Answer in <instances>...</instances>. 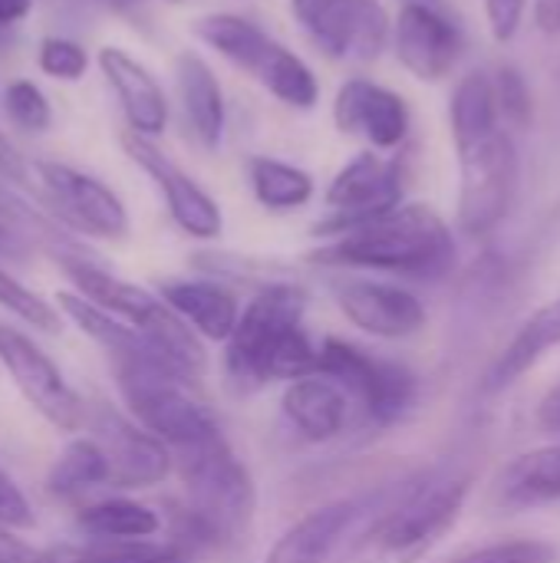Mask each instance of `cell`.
<instances>
[{"label":"cell","mask_w":560,"mask_h":563,"mask_svg":"<svg viewBox=\"0 0 560 563\" xmlns=\"http://www.w3.org/2000/svg\"><path fill=\"white\" fill-rule=\"evenodd\" d=\"M538 422L548 429V432H560V383L545 396L541 409H538Z\"/></svg>","instance_id":"cell-37"},{"label":"cell","mask_w":560,"mask_h":563,"mask_svg":"<svg viewBox=\"0 0 560 563\" xmlns=\"http://www.w3.org/2000/svg\"><path fill=\"white\" fill-rule=\"evenodd\" d=\"M429 3H432V0H429Z\"/></svg>","instance_id":"cell-43"},{"label":"cell","mask_w":560,"mask_h":563,"mask_svg":"<svg viewBox=\"0 0 560 563\" xmlns=\"http://www.w3.org/2000/svg\"><path fill=\"white\" fill-rule=\"evenodd\" d=\"M452 257V231L429 205H396L393 211L343 231L330 247L317 251V261L323 264L396 271L413 277L442 274Z\"/></svg>","instance_id":"cell-3"},{"label":"cell","mask_w":560,"mask_h":563,"mask_svg":"<svg viewBox=\"0 0 560 563\" xmlns=\"http://www.w3.org/2000/svg\"><path fill=\"white\" fill-rule=\"evenodd\" d=\"M558 551L545 541H502L479 548L472 554H462L452 563H554Z\"/></svg>","instance_id":"cell-32"},{"label":"cell","mask_w":560,"mask_h":563,"mask_svg":"<svg viewBox=\"0 0 560 563\" xmlns=\"http://www.w3.org/2000/svg\"><path fill=\"white\" fill-rule=\"evenodd\" d=\"M99 485H109V462L102 449L92 439L69 442V449L56 459L50 472V488L56 495H76V492L99 488Z\"/></svg>","instance_id":"cell-27"},{"label":"cell","mask_w":560,"mask_h":563,"mask_svg":"<svg viewBox=\"0 0 560 563\" xmlns=\"http://www.w3.org/2000/svg\"><path fill=\"white\" fill-rule=\"evenodd\" d=\"M505 495L521 505L560 498V445L518 459L508 472Z\"/></svg>","instance_id":"cell-28"},{"label":"cell","mask_w":560,"mask_h":563,"mask_svg":"<svg viewBox=\"0 0 560 563\" xmlns=\"http://www.w3.org/2000/svg\"><path fill=\"white\" fill-rule=\"evenodd\" d=\"M333 122L343 135H360L373 148H396L409 132L406 99L370 79H347L333 99Z\"/></svg>","instance_id":"cell-18"},{"label":"cell","mask_w":560,"mask_h":563,"mask_svg":"<svg viewBox=\"0 0 560 563\" xmlns=\"http://www.w3.org/2000/svg\"><path fill=\"white\" fill-rule=\"evenodd\" d=\"M320 376L340 383L347 393H353L363 409L376 419V422H393L399 419L416 396V376L383 356H373L353 343L343 340H323L320 356H317V369Z\"/></svg>","instance_id":"cell-9"},{"label":"cell","mask_w":560,"mask_h":563,"mask_svg":"<svg viewBox=\"0 0 560 563\" xmlns=\"http://www.w3.org/2000/svg\"><path fill=\"white\" fill-rule=\"evenodd\" d=\"M525 7H528V0H485L488 26H492V36L498 43H508L518 33Z\"/></svg>","instance_id":"cell-35"},{"label":"cell","mask_w":560,"mask_h":563,"mask_svg":"<svg viewBox=\"0 0 560 563\" xmlns=\"http://www.w3.org/2000/svg\"><path fill=\"white\" fill-rule=\"evenodd\" d=\"M393 46L399 63L422 82H439L452 73L462 36L455 23L429 0H406L393 23Z\"/></svg>","instance_id":"cell-15"},{"label":"cell","mask_w":560,"mask_h":563,"mask_svg":"<svg viewBox=\"0 0 560 563\" xmlns=\"http://www.w3.org/2000/svg\"><path fill=\"white\" fill-rule=\"evenodd\" d=\"M535 20L545 33L560 30V0H535Z\"/></svg>","instance_id":"cell-38"},{"label":"cell","mask_w":560,"mask_h":563,"mask_svg":"<svg viewBox=\"0 0 560 563\" xmlns=\"http://www.w3.org/2000/svg\"><path fill=\"white\" fill-rule=\"evenodd\" d=\"M452 135L459 148V224L469 234L495 231L518 195V145L502 109L498 76L475 69L452 92Z\"/></svg>","instance_id":"cell-1"},{"label":"cell","mask_w":560,"mask_h":563,"mask_svg":"<svg viewBox=\"0 0 560 563\" xmlns=\"http://www.w3.org/2000/svg\"><path fill=\"white\" fill-rule=\"evenodd\" d=\"M284 412L297 432L310 442H330L343 432L350 419L347 389L320 373L300 376L284 393Z\"/></svg>","instance_id":"cell-20"},{"label":"cell","mask_w":560,"mask_h":563,"mask_svg":"<svg viewBox=\"0 0 560 563\" xmlns=\"http://www.w3.org/2000/svg\"><path fill=\"white\" fill-rule=\"evenodd\" d=\"M119 386L135 419L165 445L188 452L221 439L215 416L185 393V376L162 360L119 363Z\"/></svg>","instance_id":"cell-6"},{"label":"cell","mask_w":560,"mask_h":563,"mask_svg":"<svg viewBox=\"0 0 560 563\" xmlns=\"http://www.w3.org/2000/svg\"><path fill=\"white\" fill-rule=\"evenodd\" d=\"M66 274L73 277V284L79 287V294L86 300H92L96 307H102L112 317L135 327L185 379H191L205 369V350H201L198 336L165 300H158L155 294L129 284V280H119L116 274H109L96 264L66 261Z\"/></svg>","instance_id":"cell-5"},{"label":"cell","mask_w":560,"mask_h":563,"mask_svg":"<svg viewBox=\"0 0 560 563\" xmlns=\"http://www.w3.org/2000/svg\"><path fill=\"white\" fill-rule=\"evenodd\" d=\"M56 563H185L178 548H149V544H125V548H112V551H79V554H66Z\"/></svg>","instance_id":"cell-33"},{"label":"cell","mask_w":560,"mask_h":563,"mask_svg":"<svg viewBox=\"0 0 560 563\" xmlns=\"http://www.w3.org/2000/svg\"><path fill=\"white\" fill-rule=\"evenodd\" d=\"M185 488L195 501V515L221 534H234L254 508V488L244 465L234 459L224 439L178 452Z\"/></svg>","instance_id":"cell-7"},{"label":"cell","mask_w":560,"mask_h":563,"mask_svg":"<svg viewBox=\"0 0 560 563\" xmlns=\"http://www.w3.org/2000/svg\"><path fill=\"white\" fill-rule=\"evenodd\" d=\"M248 168H251V188H254L257 201L274 211L304 208L314 198V178L290 162L257 155V158H251Z\"/></svg>","instance_id":"cell-26"},{"label":"cell","mask_w":560,"mask_h":563,"mask_svg":"<svg viewBox=\"0 0 560 563\" xmlns=\"http://www.w3.org/2000/svg\"><path fill=\"white\" fill-rule=\"evenodd\" d=\"M340 310L366 333L383 340H406L426 327V307L416 294L383 280H340L333 284Z\"/></svg>","instance_id":"cell-17"},{"label":"cell","mask_w":560,"mask_h":563,"mask_svg":"<svg viewBox=\"0 0 560 563\" xmlns=\"http://www.w3.org/2000/svg\"><path fill=\"white\" fill-rule=\"evenodd\" d=\"M30 3L33 0H0V26H13V23H20L26 13H30Z\"/></svg>","instance_id":"cell-40"},{"label":"cell","mask_w":560,"mask_h":563,"mask_svg":"<svg viewBox=\"0 0 560 563\" xmlns=\"http://www.w3.org/2000/svg\"><path fill=\"white\" fill-rule=\"evenodd\" d=\"M0 525L3 528H17V531H23V528H33L36 525V518H33V508H30V501H26V495L7 478V472L0 468Z\"/></svg>","instance_id":"cell-34"},{"label":"cell","mask_w":560,"mask_h":563,"mask_svg":"<svg viewBox=\"0 0 560 563\" xmlns=\"http://www.w3.org/2000/svg\"><path fill=\"white\" fill-rule=\"evenodd\" d=\"M0 307H7L10 313H17L20 320L40 327V330H46V333H56V330H59L56 310H53L46 300H40L33 290H26L17 277H10L3 267H0Z\"/></svg>","instance_id":"cell-30"},{"label":"cell","mask_w":560,"mask_h":563,"mask_svg":"<svg viewBox=\"0 0 560 563\" xmlns=\"http://www.w3.org/2000/svg\"><path fill=\"white\" fill-rule=\"evenodd\" d=\"M175 79H178V99L185 109V119L195 132V139L205 148H215L224 132V96L221 82L215 79L211 66L198 53H178L175 59Z\"/></svg>","instance_id":"cell-21"},{"label":"cell","mask_w":560,"mask_h":563,"mask_svg":"<svg viewBox=\"0 0 560 563\" xmlns=\"http://www.w3.org/2000/svg\"><path fill=\"white\" fill-rule=\"evenodd\" d=\"M109 3H116V7H125V3H135V0H109Z\"/></svg>","instance_id":"cell-41"},{"label":"cell","mask_w":560,"mask_h":563,"mask_svg":"<svg viewBox=\"0 0 560 563\" xmlns=\"http://www.w3.org/2000/svg\"><path fill=\"white\" fill-rule=\"evenodd\" d=\"M92 442L109 462V485L116 488H149L158 485L168 468V449L145 426H132L112 409H99L92 419Z\"/></svg>","instance_id":"cell-16"},{"label":"cell","mask_w":560,"mask_h":563,"mask_svg":"<svg viewBox=\"0 0 560 563\" xmlns=\"http://www.w3.org/2000/svg\"><path fill=\"white\" fill-rule=\"evenodd\" d=\"M465 492V478H442L416 488L399 508L383 515V521L370 531V544L393 558L419 554L459 518Z\"/></svg>","instance_id":"cell-10"},{"label":"cell","mask_w":560,"mask_h":563,"mask_svg":"<svg viewBox=\"0 0 560 563\" xmlns=\"http://www.w3.org/2000/svg\"><path fill=\"white\" fill-rule=\"evenodd\" d=\"M122 145H125L129 158L158 185V191H162V198H165V205H168V211L182 231H188L191 238H201V241H211L221 234L218 201L188 172H182L152 139L129 132L122 139Z\"/></svg>","instance_id":"cell-14"},{"label":"cell","mask_w":560,"mask_h":563,"mask_svg":"<svg viewBox=\"0 0 560 563\" xmlns=\"http://www.w3.org/2000/svg\"><path fill=\"white\" fill-rule=\"evenodd\" d=\"M0 363L17 383V389L30 399V406L40 416H46L56 429L73 432L83 426V399L66 386L53 360L43 356L30 336L7 323H0Z\"/></svg>","instance_id":"cell-12"},{"label":"cell","mask_w":560,"mask_h":563,"mask_svg":"<svg viewBox=\"0 0 560 563\" xmlns=\"http://www.w3.org/2000/svg\"><path fill=\"white\" fill-rule=\"evenodd\" d=\"M99 69L109 79L129 125L135 135L155 139L165 132L168 122V102L158 86V79L125 49L119 46H102L99 49Z\"/></svg>","instance_id":"cell-19"},{"label":"cell","mask_w":560,"mask_h":563,"mask_svg":"<svg viewBox=\"0 0 560 563\" xmlns=\"http://www.w3.org/2000/svg\"><path fill=\"white\" fill-rule=\"evenodd\" d=\"M320 346L304 330V294L290 284L264 287L228 340V369L244 386L300 379L317 369Z\"/></svg>","instance_id":"cell-2"},{"label":"cell","mask_w":560,"mask_h":563,"mask_svg":"<svg viewBox=\"0 0 560 563\" xmlns=\"http://www.w3.org/2000/svg\"><path fill=\"white\" fill-rule=\"evenodd\" d=\"M333 214L317 224V234H343L363 221H373L399 205V165L376 152L356 155L327 188Z\"/></svg>","instance_id":"cell-11"},{"label":"cell","mask_w":560,"mask_h":563,"mask_svg":"<svg viewBox=\"0 0 560 563\" xmlns=\"http://www.w3.org/2000/svg\"><path fill=\"white\" fill-rule=\"evenodd\" d=\"M36 63L46 76L59 79V82H76L83 79L86 66H89V56L86 49L76 43V40H66V36H46L40 43V53H36Z\"/></svg>","instance_id":"cell-31"},{"label":"cell","mask_w":560,"mask_h":563,"mask_svg":"<svg viewBox=\"0 0 560 563\" xmlns=\"http://www.w3.org/2000/svg\"><path fill=\"white\" fill-rule=\"evenodd\" d=\"M36 175H40L50 201L56 205V211L73 228H79L92 238H109V241L125 238L129 214L109 185H102L99 178H92L73 165H63V162H40Z\"/></svg>","instance_id":"cell-13"},{"label":"cell","mask_w":560,"mask_h":563,"mask_svg":"<svg viewBox=\"0 0 560 563\" xmlns=\"http://www.w3.org/2000/svg\"><path fill=\"white\" fill-rule=\"evenodd\" d=\"M290 10L330 59H376L393 36V20L380 0H290Z\"/></svg>","instance_id":"cell-8"},{"label":"cell","mask_w":560,"mask_h":563,"mask_svg":"<svg viewBox=\"0 0 560 563\" xmlns=\"http://www.w3.org/2000/svg\"><path fill=\"white\" fill-rule=\"evenodd\" d=\"M23 158H20V152L0 135V175H10V178H23Z\"/></svg>","instance_id":"cell-39"},{"label":"cell","mask_w":560,"mask_h":563,"mask_svg":"<svg viewBox=\"0 0 560 563\" xmlns=\"http://www.w3.org/2000/svg\"><path fill=\"white\" fill-rule=\"evenodd\" d=\"M0 563H56V558L30 548L26 541L10 534V528L0 525Z\"/></svg>","instance_id":"cell-36"},{"label":"cell","mask_w":560,"mask_h":563,"mask_svg":"<svg viewBox=\"0 0 560 563\" xmlns=\"http://www.w3.org/2000/svg\"><path fill=\"white\" fill-rule=\"evenodd\" d=\"M350 518H353V505H333L314 511L274 544L267 563H323L337 538L347 531Z\"/></svg>","instance_id":"cell-24"},{"label":"cell","mask_w":560,"mask_h":563,"mask_svg":"<svg viewBox=\"0 0 560 563\" xmlns=\"http://www.w3.org/2000/svg\"><path fill=\"white\" fill-rule=\"evenodd\" d=\"M3 109H7L10 122L26 132H46L53 122L50 99L30 79H17L3 89Z\"/></svg>","instance_id":"cell-29"},{"label":"cell","mask_w":560,"mask_h":563,"mask_svg":"<svg viewBox=\"0 0 560 563\" xmlns=\"http://www.w3.org/2000/svg\"><path fill=\"white\" fill-rule=\"evenodd\" d=\"M195 36L221 53L231 66L261 82L271 96H277L290 109H314L320 99V86L314 69L257 23L238 13H205L191 23Z\"/></svg>","instance_id":"cell-4"},{"label":"cell","mask_w":560,"mask_h":563,"mask_svg":"<svg viewBox=\"0 0 560 563\" xmlns=\"http://www.w3.org/2000/svg\"><path fill=\"white\" fill-rule=\"evenodd\" d=\"M560 346V300L541 307L521 330L518 336L508 343V350L498 356L492 376H488V389H505L512 386L518 376H525L541 356H548V350Z\"/></svg>","instance_id":"cell-23"},{"label":"cell","mask_w":560,"mask_h":563,"mask_svg":"<svg viewBox=\"0 0 560 563\" xmlns=\"http://www.w3.org/2000/svg\"><path fill=\"white\" fill-rule=\"evenodd\" d=\"M76 525L89 534V538H102V541H142L152 538L158 531V515L139 501H125V498H109L99 505H89L86 511H79Z\"/></svg>","instance_id":"cell-25"},{"label":"cell","mask_w":560,"mask_h":563,"mask_svg":"<svg viewBox=\"0 0 560 563\" xmlns=\"http://www.w3.org/2000/svg\"><path fill=\"white\" fill-rule=\"evenodd\" d=\"M3 36H7V26H0V40H3Z\"/></svg>","instance_id":"cell-42"},{"label":"cell","mask_w":560,"mask_h":563,"mask_svg":"<svg viewBox=\"0 0 560 563\" xmlns=\"http://www.w3.org/2000/svg\"><path fill=\"white\" fill-rule=\"evenodd\" d=\"M162 300L185 323H191L201 336H211V340H231L241 320L234 294L211 280H165Z\"/></svg>","instance_id":"cell-22"}]
</instances>
